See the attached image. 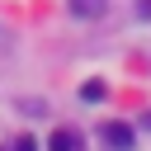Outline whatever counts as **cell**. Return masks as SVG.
I'll list each match as a JSON object with an SVG mask.
<instances>
[{"instance_id":"1","label":"cell","mask_w":151,"mask_h":151,"mask_svg":"<svg viewBox=\"0 0 151 151\" xmlns=\"http://www.w3.org/2000/svg\"><path fill=\"white\" fill-rule=\"evenodd\" d=\"M104 142H109L113 151H132V142H137V137H132V127H127V123H104Z\"/></svg>"},{"instance_id":"2","label":"cell","mask_w":151,"mask_h":151,"mask_svg":"<svg viewBox=\"0 0 151 151\" xmlns=\"http://www.w3.org/2000/svg\"><path fill=\"white\" fill-rule=\"evenodd\" d=\"M47 151H80V132L57 127V132H52V142H47Z\"/></svg>"},{"instance_id":"3","label":"cell","mask_w":151,"mask_h":151,"mask_svg":"<svg viewBox=\"0 0 151 151\" xmlns=\"http://www.w3.org/2000/svg\"><path fill=\"white\" fill-rule=\"evenodd\" d=\"M71 14L90 19V14H104V0H71Z\"/></svg>"},{"instance_id":"4","label":"cell","mask_w":151,"mask_h":151,"mask_svg":"<svg viewBox=\"0 0 151 151\" xmlns=\"http://www.w3.org/2000/svg\"><path fill=\"white\" fill-rule=\"evenodd\" d=\"M80 99H104V85H99V80H90V85H80Z\"/></svg>"},{"instance_id":"5","label":"cell","mask_w":151,"mask_h":151,"mask_svg":"<svg viewBox=\"0 0 151 151\" xmlns=\"http://www.w3.org/2000/svg\"><path fill=\"white\" fill-rule=\"evenodd\" d=\"M14 151H38V142H33V137H19V142H14Z\"/></svg>"}]
</instances>
